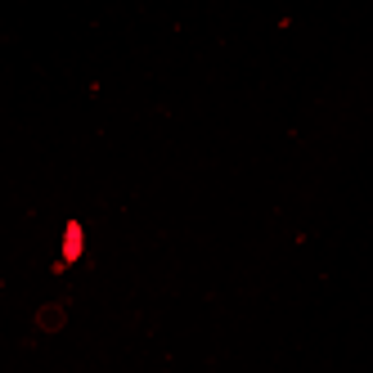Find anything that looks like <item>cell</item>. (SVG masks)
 Masks as SVG:
<instances>
[{
  "instance_id": "6da1fadb",
  "label": "cell",
  "mask_w": 373,
  "mask_h": 373,
  "mask_svg": "<svg viewBox=\"0 0 373 373\" xmlns=\"http://www.w3.org/2000/svg\"><path fill=\"white\" fill-rule=\"evenodd\" d=\"M63 324H68V301L36 306V333H63Z\"/></svg>"
},
{
  "instance_id": "7a4b0ae2",
  "label": "cell",
  "mask_w": 373,
  "mask_h": 373,
  "mask_svg": "<svg viewBox=\"0 0 373 373\" xmlns=\"http://www.w3.org/2000/svg\"><path fill=\"white\" fill-rule=\"evenodd\" d=\"M76 256H81V225H68V234H63V261H59V270H63V265H72L76 261Z\"/></svg>"
}]
</instances>
